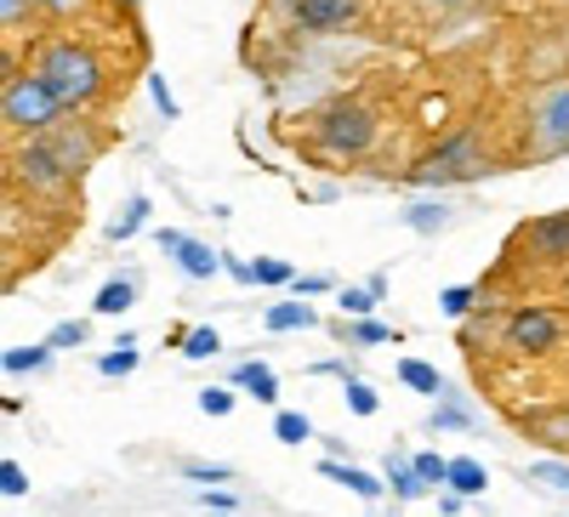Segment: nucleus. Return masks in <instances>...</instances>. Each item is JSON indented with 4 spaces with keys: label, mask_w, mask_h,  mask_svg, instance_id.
Returning a JSON list of instances; mask_svg holds the SVG:
<instances>
[{
    "label": "nucleus",
    "mask_w": 569,
    "mask_h": 517,
    "mask_svg": "<svg viewBox=\"0 0 569 517\" xmlns=\"http://www.w3.org/2000/svg\"><path fill=\"white\" fill-rule=\"evenodd\" d=\"M34 74L58 91V103L69 114H86L91 103L103 98V85H109L103 58L91 52V45H80V40H46L34 52Z\"/></svg>",
    "instance_id": "f257e3e1"
},
{
    "label": "nucleus",
    "mask_w": 569,
    "mask_h": 517,
    "mask_svg": "<svg viewBox=\"0 0 569 517\" xmlns=\"http://www.w3.org/2000/svg\"><path fill=\"white\" fill-rule=\"evenodd\" d=\"M376 143H382V120H376V109L365 98H330L319 114H313V149L325 160H370Z\"/></svg>",
    "instance_id": "f03ea898"
},
{
    "label": "nucleus",
    "mask_w": 569,
    "mask_h": 517,
    "mask_svg": "<svg viewBox=\"0 0 569 517\" xmlns=\"http://www.w3.org/2000/svg\"><path fill=\"white\" fill-rule=\"evenodd\" d=\"M490 165H485V136L479 125H456L445 131L427 154H416V165L405 171L410 187H450V182H479Z\"/></svg>",
    "instance_id": "7ed1b4c3"
},
{
    "label": "nucleus",
    "mask_w": 569,
    "mask_h": 517,
    "mask_svg": "<svg viewBox=\"0 0 569 517\" xmlns=\"http://www.w3.org/2000/svg\"><path fill=\"white\" fill-rule=\"evenodd\" d=\"M69 109L58 103V91L46 85L40 74H7V91H0V120H7V131L18 136H46Z\"/></svg>",
    "instance_id": "20e7f679"
},
{
    "label": "nucleus",
    "mask_w": 569,
    "mask_h": 517,
    "mask_svg": "<svg viewBox=\"0 0 569 517\" xmlns=\"http://www.w3.org/2000/svg\"><path fill=\"white\" fill-rule=\"evenodd\" d=\"M12 176L23 182V194H34V200H52V205L74 200V171L52 154L46 136H23V143L12 149Z\"/></svg>",
    "instance_id": "39448f33"
},
{
    "label": "nucleus",
    "mask_w": 569,
    "mask_h": 517,
    "mask_svg": "<svg viewBox=\"0 0 569 517\" xmlns=\"http://www.w3.org/2000/svg\"><path fill=\"white\" fill-rule=\"evenodd\" d=\"M569 154V80L547 85L530 109V160H558Z\"/></svg>",
    "instance_id": "423d86ee"
},
{
    "label": "nucleus",
    "mask_w": 569,
    "mask_h": 517,
    "mask_svg": "<svg viewBox=\"0 0 569 517\" xmlns=\"http://www.w3.org/2000/svg\"><path fill=\"white\" fill-rule=\"evenodd\" d=\"M501 342L518 353V358H541L563 342V318L552 307H512L501 318Z\"/></svg>",
    "instance_id": "0eeeda50"
},
{
    "label": "nucleus",
    "mask_w": 569,
    "mask_h": 517,
    "mask_svg": "<svg viewBox=\"0 0 569 517\" xmlns=\"http://www.w3.org/2000/svg\"><path fill=\"white\" fill-rule=\"evenodd\" d=\"M46 143H52V154H58V160L74 171V182H80L91 165L103 160V131L91 125L86 114H63L52 131H46Z\"/></svg>",
    "instance_id": "6e6552de"
},
{
    "label": "nucleus",
    "mask_w": 569,
    "mask_h": 517,
    "mask_svg": "<svg viewBox=\"0 0 569 517\" xmlns=\"http://www.w3.org/2000/svg\"><path fill=\"white\" fill-rule=\"evenodd\" d=\"M284 18H291L302 34H342V29L359 23V0H291Z\"/></svg>",
    "instance_id": "1a4fd4ad"
},
{
    "label": "nucleus",
    "mask_w": 569,
    "mask_h": 517,
    "mask_svg": "<svg viewBox=\"0 0 569 517\" xmlns=\"http://www.w3.org/2000/svg\"><path fill=\"white\" fill-rule=\"evenodd\" d=\"M525 251L536 256V262H569V211H552V216H536L525 233Z\"/></svg>",
    "instance_id": "9d476101"
},
{
    "label": "nucleus",
    "mask_w": 569,
    "mask_h": 517,
    "mask_svg": "<svg viewBox=\"0 0 569 517\" xmlns=\"http://www.w3.org/2000/svg\"><path fill=\"white\" fill-rule=\"evenodd\" d=\"M228 387H240V393H251L257 404H279V375L262 364V358H246V364H233L228 369Z\"/></svg>",
    "instance_id": "9b49d317"
},
{
    "label": "nucleus",
    "mask_w": 569,
    "mask_h": 517,
    "mask_svg": "<svg viewBox=\"0 0 569 517\" xmlns=\"http://www.w3.org/2000/svg\"><path fill=\"white\" fill-rule=\"evenodd\" d=\"M319 478H330V484H342V489H353L359 500H376V495H382V478H376V473H359V466H342V455H330V460H319Z\"/></svg>",
    "instance_id": "f8f14e48"
},
{
    "label": "nucleus",
    "mask_w": 569,
    "mask_h": 517,
    "mask_svg": "<svg viewBox=\"0 0 569 517\" xmlns=\"http://www.w3.org/2000/svg\"><path fill=\"white\" fill-rule=\"evenodd\" d=\"M177 267L188 273V278H200V285H206V278H217V267H222V256L206 245V240H188V233H182V240H177Z\"/></svg>",
    "instance_id": "ddd939ff"
},
{
    "label": "nucleus",
    "mask_w": 569,
    "mask_h": 517,
    "mask_svg": "<svg viewBox=\"0 0 569 517\" xmlns=\"http://www.w3.org/2000/svg\"><path fill=\"white\" fill-rule=\"evenodd\" d=\"M262 324H268L273 336H291V331H313V324H319V313H313L302 296H291V302H273Z\"/></svg>",
    "instance_id": "4468645a"
},
{
    "label": "nucleus",
    "mask_w": 569,
    "mask_h": 517,
    "mask_svg": "<svg viewBox=\"0 0 569 517\" xmlns=\"http://www.w3.org/2000/svg\"><path fill=\"white\" fill-rule=\"evenodd\" d=\"M399 382L421 398H445V375L427 364V358H399Z\"/></svg>",
    "instance_id": "2eb2a0df"
},
{
    "label": "nucleus",
    "mask_w": 569,
    "mask_h": 517,
    "mask_svg": "<svg viewBox=\"0 0 569 517\" xmlns=\"http://www.w3.org/2000/svg\"><path fill=\"white\" fill-rule=\"evenodd\" d=\"M450 489L456 495H467V500H479L485 489H490V473L472 455H461V460H450Z\"/></svg>",
    "instance_id": "dca6fc26"
},
{
    "label": "nucleus",
    "mask_w": 569,
    "mask_h": 517,
    "mask_svg": "<svg viewBox=\"0 0 569 517\" xmlns=\"http://www.w3.org/2000/svg\"><path fill=\"white\" fill-rule=\"evenodd\" d=\"M131 302H137V285H131V273H120V278H109V285L98 291V307L103 318H120V313H131Z\"/></svg>",
    "instance_id": "f3484780"
},
{
    "label": "nucleus",
    "mask_w": 569,
    "mask_h": 517,
    "mask_svg": "<svg viewBox=\"0 0 569 517\" xmlns=\"http://www.w3.org/2000/svg\"><path fill=\"white\" fill-rule=\"evenodd\" d=\"M382 466H388V484H393V495H399V500L427 495V484H421V473H416V460H410V455H388Z\"/></svg>",
    "instance_id": "a211bd4d"
},
{
    "label": "nucleus",
    "mask_w": 569,
    "mask_h": 517,
    "mask_svg": "<svg viewBox=\"0 0 569 517\" xmlns=\"http://www.w3.org/2000/svg\"><path fill=\"white\" fill-rule=\"evenodd\" d=\"M393 336H399V331H388L382 318H365V313L348 324V331H337V342H348V347H382V342H393Z\"/></svg>",
    "instance_id": "6ab92c4d"
},
{
    "label": "nucleus",
    "mask_w": 569,
    "mask_h": 517,
    "mask_svg": "<svg viewBox=\"0 0 569 517\" xmlns=\"http://www.w3.org/2000/svg\"><path fill=\"white\" fill-rule=\"evenodd\" d=\"M171 347H177V353H188V358H217V353H222V336L211 331V324H194V331L171 336Z\"/></svg>",
    "instance_id": "aec40b11"
},
{
    "label": "nucleus",
    "mask_w": 569,
    "mask_h": 517,
    "mask_svg": "<svg viewBox=\"0 0 569 517\" xmlns=\"http://www.w3.org/2000/svg\"><path fill=\"white\" fill-rule=\"evenodd\" d=\"M445 222H450V211L433 205V200H410L405 205V227H416V233H439Z\"/></svg>",
    "instance_id": "412c9836"
},
{
    "label": "nucleus",
    "mask_w": 569,
    "mask_h": 517,
    "mask_svg": "<svg viewBox=\"0 0 569 517\" xmlns=\"http://www.w3.org/2000/svg\"><path fill=\"white\" fill-rule=\"evenodd\" d=\"M273 438H279V444H308V438H313V420H308L302 409H279V415H273Z\"/></svg>",
    "instance_id": "4be33fe9"
},
{
    "label": "nucleus",
    "mask_w": 569,
    "mask_h": 517,
    "mask_svg": "<svg viewBox=\"0 0 569 517\" xmlns=\"http://www.w3.org/2000/svg\"><path fill=\"white\" fill-rule=\"evenodd\" d=\"M525 478H530V484H541V489L569 495V460H536V466H525Z\"/></svg>",
    "instance_id": "5701e85b"
},
{
    "label": "nucleus",
    "mask_w": 569,
    "mask_h": 517,
    "mask_svg": "<svg viewBox=\"0 0 569 517\" xmlns=\"http://www.w3.org/2000/svg\"><path fill=\"white\" fill-rule=\"evenodd\" d=\"M142 222H149V194H131V200H126V211H120V222L109 227V240H131V233H137Z\"/></svg>",
    "instance_id": "b1692460"
},
{
    "label": "nucleus",
    "mask_w": 569,
    "mask_h": 517,
    "mask_svg": "<svg viewBox=\"0 0 569 517\" xmlns=\"http://www.w3.org/2000/svg\"><path fill=\"white\" fill-rule=\"evenodd\" d=\"M410 460H416V473H421L427 489H445V484H450V460H445L439 449H421V455H410Z\"/></svg>",
    "instance_id": "393cba45"
},
{
    "label": "nucleus",
    "mask_w": 569,
    "mask_h": 517,
    "mask_svg": "<svg viewBox=\"0 0 569 517\" xmlns=\"http://www.w3.org/2000/svg\"><path fill=\"white\" fill-rule=\"evenodd\" d=\"M479 302H485V291H479V285H450V291L439 296V307H445L450 318H467V313L479 307Z\"/></svg>",
    "instance_id": "a878e982"
},
{
    "label": "nucleus",
    "mask_w": 569,
    "mask_h": 517,
    "mask_svg": "<svg viewBox=\"0 0 569 517\" xmlns=\"http://www.w3.org/2000/svg\"><path fill=\"white\" fill-rule=\"evenodd\" d=\"M46 358H52V347H7L0 369H7V375H29V369H40Z\"/></svg>",
    "instance_id": "bb28decb"
},
{
    "label": "nucleus",
    "mask_w": 569,
    "mask_h": 517,
    "mask_svg": "<svg viewBox=\"0 0 569 517\" xmlns=\"http://www.w3.org/2000/svg\"><path fill=\"white\" fill-rule=\"evenodd\" d=\"M342 398H348V409H353V415H376V409H382V398H376L365 382H353V375L342 382Z\"/></svg>",
    "instance_id": "cd10ccee"
},
{
    "label": "nucleus",
    "mask_w": 569,
    "mask_h": 517,
    "mask_svg": "<svg viewBox=\"0 0 569 517\" xmlns=\"http://www.w3.org/2000/svg\"><path fill=\"white\" fill-rule=\"evenodd\" d=\"M131 369H137V347H114V353L98 358V375H109V382H120V375H131Z\"/></svg>",
    "instance_id": "c85d7f7f"
},
{
    "label": "nucleus",
    "mask_w": 569,
    "mask_h": 517,
    "mask_svg": "<svg viewBox=\"0 0 569 517\" xmlns=\"http://www.w3.org/2000/svg\"><path fill=\"white\" fill-rule=\"evenodd\" d=\"M297 267L291 262H279V256H257V285H291Z\"/></svg>",
    "instance_id": "c756f323"
},
{
    "label": "nucleus",
    "mask_w": 569,
    "mask_h": 517,
    "mask_svg": "<svg viewBox=\"0 0 569 517\" xmlns=\"http://www.w3.org/2000/svg\"><path fill=\"white\" fill-rule=\"evenodd\" d=\"M427 427H433V433H467L472 420H467V409H461V404H439V409H433V420H427Z\"/></svg>",
    "instance_id": "7c9ffc66"
},
{
    "label": "nucleus",
    "mask_w": 569,
    "mask_h": 517,
    "mask_svg": "<svg viewBox=\"0 0 569 517\" xmlns=\"http://www.w3.org/2000/svg\"><path fill=\"white\" fill-rule=\"evenodd\" d=\"M86 342V324L80 318H69V324H58V331L52 336H46V347H52V353H74Z\"/></svg>",
    "instance_id": "2f4dec72"
},
{
    "label": "nucleus",
    "mask_w": 569,
    "mask_h": 517,
    "mask_svg": "<svg viewBox=\"0 0 569 517\" xmlns=\"http://www.w3.org/2000/svg\"><path fill=\"white\" fill-rule=\"evenodd\" d=\"M34 12H40V7H34V0H0V29H7V34H12V29H23V23H29Z\"/></svg>",
    "instance_id": "473e14b6"
},
{
    "label": "nucleus",
    "mask_w": 569,
    "mask_h": 517,
    "mask_svg": "<svg viewBox=\"0 0 569 517\" xmlns=\"http://www.w3.org/2000/svg\"><path fill=\"white\" fill-rule=\"evenodd\" d=\"M0 495H7V500H23L29 495V478H23L18 460H0Z\"/></svg>",
    "instance_id": "72a5a7b5"
},
{
    "label": "nucleus",
    "mask_w": 569,
    "mask_h": 517,
    "mask_svg": "<svg viewBox=\"0 0 569 517\" xmlns=\"http://www.w3.org/2000/svg\"><path fill=\"white\" fill-rule=\"evenodd\" d=\"M182 478H188V484H228L233 466H206V460H200V466H182Z\"/></svg>",
    "instance_id": "f704fd0d"
},
{
    "label": "nucleus",
    "mask_w": 569,
    "mask_h": 517,
    "mask_svg": "<svg viewBox=\"0 0 569 517\" xmlns=\"http://www.w3.org/2000/svg\"><path fill=\"white\" fill-rule=\"evenodd\" d=\"M233 393H240V387H206V393H200V409H206V415H228V409H233Z\"/></svg>",
    "instance_id": "c9c22d12"
},
{
    "label": "nucleus",
    "mask_w": 569,
    "mask_h": 517,
    "mask_svg": "<svg viewBox=\"0 0 569 517\" xmlns=\"http://www.w3.org/2000/svg\"><path fill=\"white\" fill-rule=\"evenodd\" d=\"M149 98H154L160 120H177V103H171V85H166V74H149Z\"/></svg>",
    "instance_id": "e433bc0d"
},
{
    "label": "nucleus",
    "mask_w": 569,
    "mask_h": 517,
    "mask_svg": "<svg viewBox=\"0 0 569 517\" xmlns=\"http://www.w3.org/2000/svg\"><path fill=\"white\" fill-rule=\"evenodd\" d=\"M330 291V278H319V273H297L291 278V296H302V302H313V296H325Z\"/></svg>",
    "instance_id": "4c0bfd02"
},
{
    "label": "nucleus",
    "mask_w": 569,
    "mask_h": 517,
    "mask_svg": "<svg viewBox=\"0 0 569 517\" xmlns=\"http://www.w3.org/2000/svg\"><path fill=\"white\" fill-rule=\"evenodd\" d=\"M34 7L46 18H74V12H86V0H34Z\"/></svg>",
    "instance_id": "58836bf2"
},
{
    "label": "nucleus",
    "mask_w": 569,
    "mask_h": 517,
    "mask_svg": "<svg viewBox=\"0 0 569 517\" xmlns=\"http://www.w3.org/2000/svg\"><path fill=\"white\" fill-rule=\"evenodd\" d=\"M370 307H376L370 291H342V313H370Z\"/></svg>",
    "instance_id": "ea45409f"
},
{
    "label": "nucleus",
    "mask_w": 569,
    "mask_h": 517,
    "mask_svg": "<svg viewBox=\"0 0 569 517\" xmlns=\"http://www.w3.org/2000/svg\"><path fill=\"white\" fill-rule=\"evenodd\" d=\"M206 511H217V517H233V495L211 484V495H206Z\"/></svg>",
    "instance_id": "a19ab883"
},
{
    "label": "nucleus",
    "mask_w": 569,
    "mask_h": 517,
    "mask_svg": "<svg viewBox=\"0 0 569 517\" xmlns=\"http://www.w3.org/2000/svg\"><path fill=\"white\" fill-rule=\"evenodd\" d=\"M461 506H467V495H456V489L445 484V495H439V511H445V517H461Z\"/></svg>",
    "instance_id": "79ce46f5"
},
{
    "label": "nucleus",
    "mask_w": 569,
    "mask_h": 517,
    "mask_svg": "<svg viewBox=\"0 0 569 517\" xmlns=\"http://www.w3.org/2000/svg\"><path fill=\"white\" fill-rule=\"evenodd\" d=\"M313 375H342V382H348V375H353V369H348L342 358H325V364H313Z\"/></svg>",
    "instance_id": "37998d69"
},
{
    "label": "nucleus",
    "mask_w": 569,
    "mask_h": 517,
    "mask_svg": "<svg viewBox=\"0 0 569 517\" xmlns=\"http://www.w3.org/2000/svg\"><path fill=\"white\" fill-rule=\"evenodd\" d=\"M365 291H370L376 302H388V273H376V278H365Z\"/></svg>",
    "instance_id": "c03bdc74"
},
{
    "label": "nucleus",
    "mask_w": 569,
    "mask_h": 517,
    "mask_svg": "<svg viewBox=\"0 0 569 517\" xmlns=\"http://www.w3.org/2000/svg\"><path fill=\"white\" fill-rule=\"evenodd\" d=\"M433 7H461V0H433Z\"/></svg>",
    "instance_id": "a18cd8bd"
},
{
    "label": "nucleus",
    "mask_w": 569,
    "mask_h": 517,
    "mask_svg": "<svg viewBox=\"0 0 569 517\" xmlns=\"http://www.w3.org/2000/svg\"><path fill=\"white\" fill-rule=\"evenodd\" d=\"M120 7H126V12H137V0H120Z\"/></svg>",
    "instance_id": "49530a36"
}]
</instances>
